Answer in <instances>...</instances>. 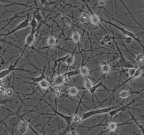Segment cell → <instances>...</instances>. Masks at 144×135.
<instances>
[{
    "instance_id": "cell-12",
    "label": "cell",
    "mask_w": 144,
    "mask_h": 135,
    "mask_svg": "<svg viewBox=\"0 0 144 135\" xmlns=\"http://www.w3.org/2000/svg\"><path fill=\"white\" fill-rule=\"evenodd\" d=\"M114 39H115L114 37H111L108 34H106V35L99 41V43L102 46H107L108 44H111V41L113 40Z\"/></svg>"
},
{
    "instance_id": "cell-37",
    "label": "cell",
    "mask_w": 144,
    "mask_h": 135,
    "mask_svg": "<svg viewBox=\"0 0 144 135\" xmlns=\"http://www.w3.org/2000/svg\"><path fill=\"white\" fill-rule=\"evenodd\" d=\"M4 125H5V124H4ZM6 128L8 129V130H9V132L11 133V134L14 135V134H13V131H11V130H10V129H9V128H8V127L6 126Z\"/></svg>"
},
{
    "instance_id": "cell-28",
    "label": "cell",
    "mask_w": 144,
    "mask_h": 135,
    "mask_svg": "<svg viewBox=\"0 0 144 135\" xmlns=\"http://www.w3.org/2000/svg\"><path fill=\"white\" fill-rule=\"evenodd\" d=\"M120 1L121 2H122V4H123V6H124V8H125V9H126V11H127L129 12V14L130 16H131V17H132V18H133V20H134V21H135V23H136V24H138V25H139V26L141 27V28H143V27L142 26V25H140V24L138 23V21H136V20L135 18H134V16H133V15H132V12L130 11V10H129V9H128V8H127V6H126V4H125L124 3V2H123V1H122V0H120Z\"/></svg>"
},
{
    "instance_id": "cell-27",
    "label": "cell",
    "mask_w": 144,
    "mask_h": 135,
    "mask_svg": "<svg viewBox=\"0 0 144 135\" xmlns=\"http://www.w3.org/2000/svg\"><path fill=\"white\" fill-rule=\"evenodd\" d=\"M135 61L138 64H143L144 62V56L143 53H138L134 56Z\"/></svg>"
},
{
    "instance_id": "cell-11",
    "label": "cell",
    "mask_w": 144,
    "mask_h": 135,
    "mask_svg": "<svg viewBox=\"0 0 144 135\" xmlns=\"http://www.w3.org/2000/svg\"><path fill=\"white\" fill-rule=\"evenodd\" d=\"M37 31H33L31 30V32H30L29 34L27 35L25 37V48L24 50L27 47H30L32 46V44L34 43L35 39V33ZM23 50V51H24Z\"/></svg>"
},
{
    "instance_id": "cell-7",
    "label": "cell",
    "mask_w": 144,
    "mask_h": 135,
    "mask_svg": "<svg viewBox=\"0 0 144 135\" xmlns=\"http://www.w3.org/2000/svg\"><path fill=\"white\" fill-rule=\"evenodd\" d=\"M133 102H134V101H131L129 103H128V104L126 105V106H122V107L118 106V108H116V109H112V110H111V111L108 113L110 117H113L114 116H115V115H116L118 114V113H122V112L127 111L128 109H132V108H131V107H129V106L132 104Z\"/></svg>"
},
{
    "instance_id": "cell-14",
    "label": "cell",
    "mask_w": 144,
    "mask_h": 135,
    "mask_svg": "<svg viewBox=\"0 0 144 135\" xmlns=\"http://www.w3.org/2000/svg\"><path fill=\"white\" fill-rule=\"evenodd\" d=\"M75 49H76V48L75 49V50L72 52V53L70 54L69 56L67 58V59L65 60V63L67 65L68 68L73 65V64L75 63Z\"/></svg>"
},
{
    "instance_id": "cell-31",
    "label": "cell",
    "mask_w": 144,
    "mask_h": 135,
    "mask_svg": "<svg viewBox=\"0 0 144 135\" xmlns=\"http://www.w3.org/2000/svg\"><path fill=\"white\" fill-rule=\"evenodd\" d=\"M53 94H54V97H55V99H56V101L57 99L59 98V97H61V89H56V90L54 91V93H53Z\"/></svg>"
},
{
    "instance_id": "cell-32",
    "label": "cell",
    "mask_w": 144,
    "mask_h": 135,
    "mask_svg": "<svg viewBox=\"0 0 144 135\" xmlns=\"http://www.w3.org/2000/svg\"><path fill=\"white\" fill-rule=\"evenodd\" d=\"M13 94V91L11 89H6L5 90V96H7V97H12Z\"/></svg>"
},
{
    "instance_id": "cell-10",
    "label": "cell",
    "mask_w": 144,
    "mask_h": 135,
    "mask_svg": "<svg viewBox=\"0 0 144 135\" xmlns=\"http://www.w3.org/2000/svg\"><path fill=\"white\" fill-rule=\"evenodd\" d=\"M66 79L67 78L63 75V74L59 73L55 77L54 80L52 82V85L51 86V87H59V86L63 85L65 82Z\"/></svg>"
},
{
    "instance_id": "cell-19",
    "label": "cell",
    "mask_w": 144,
    "mask_h": 135,
    "mask_svg": "<svg viewBox=\"0 0 144 135\" xmlns=\"http://www.w3.org/2000/svg\"><path fill=\"white\" fill-rule=\"evenodd\" d=\"M90 18V14L88 13L84 12L82 13V14L80 16V17L79 18V21L81 23H87Z\"/></svg>"
},
{
    "instance_id": "cell-33",
    "label": "cell",
    "mask_w": 144,
    "mask_h": 135,
    "mask_svg": "<svg viewBox=\"0 0 144 135\" xmlns=\"http://www.w3.org/2000/svg\"><path fill=\"white\" fill-rule=\"evenodd\" d=\"M5 90H6V89L5 87H4V86L0 87V95L5 96Z\"/></svg>"
},
{
    "instance_id": "cell-22",
    "label": "cell",
    "mask_w": 144,
    "mask_h": 135,
    "mask_svg": "<svg viewBox=\"0 0 144 135\" xmlns=\"http://www.w3.org/2000/svg\"><path fill=\"white\" fill-rule=\"evenodd\" d=\"M44 79H47L46 77H45V68H44L43 73H42L39 76L36 77H31V78H30V79L32 80V82H33V83H39L41 80Z\"/></svg>"
},
{
    "instance_id": "cell-23",
    "label": "cell",
    "mask_w": 144,
    "mask_h": 135,
    "mask_svg": "<svg viewBox=\"0 0 144 135\" xmlns=\"http://www.w3.org/2000/svg\"><path fill=\"white\" fill-rule=\"evenodd\" d=\"M39 86L41 87V89H47L51 87L50 82H49L47 79H44L41 80L40 82H39Z\"/></svg>"
},
{
    "instance_id": "cell-4",
    "label": "cell",
    "mask_w": 144,
    "mask_h": 135,
    "mask_svg": "<svg viewBox=\"0 0 144 135\" xmlns=\"http://www.w3.org/2000/svg\"><path fill=\"white\" fill-rule=\"evenodd\" d=\"M27 11V18L23 20V21H21L20 23L18 24L17 26L14 29H13L11 31H10L7 34H2V35H4V36H9L10 35H11V34H13L14 32H17L18 30H23L24 28H25L29 26V22H30V14L28 11Z\"/></svg>"
},
{
    "instance_id": "cell-20",
    "label": "cell",
    "mask_w": 144,
    "mask_h": 135,
    "mask_svg": "<svg viewBox=\"0 0 144 135\" xmlns=\"http://www.w3.org/2000/svg\"><path fill=\"white\" fill-rule=\"evenodd\" d=\"M56 42H57V40L55 38V37L52 35V32H51V35L49 36V37L47 39V45H48L49 47H54V46H56Z\"/></svg>"
},
{
    "instance_id": "cell-15",
    "label": "cell",
    "mask_w": 144,
    "mask_h": 135,
    "mask_svg": "<svg viewBox=\"0 0 144 135\" xmlns=\"http://www.w3.org/2000/svg\"><path fill=\"white\" fill-rule=\"evenodd\" d=\"M29 25L31 27V28H32V30H33V31H37V27H38L39 25V23L38 21H37V19L35 18V17L34 15H33V17L31 18V20L30 21Z\"/></svg>"
},
{
    "instance_id": "cell-17",
    "label": "cell",
    "mask_w": 144,
    "mask_h": 135,
    "mask_svg": "<svg viewBox=\"0 0 144 135\" xmlns=\"http://www.w3.org/2000/svg\"><path fill=\"white\" fill-rule=\"evenodd\" d=\"M141 91H143V89L141 90L140 91H134V92H130V91H126V90H123V91L120 92L119 97L122 98V99H126V98H128V97H129L131 94H134V93H135V94H139Z\"/></svg>"
},
{
    "instance_id": "cell-3",
    "label": "cell",
    "mask_w": 144,
    "mask_h": 135,
    "mask_svg": "<svg viewBox=\"0 0 144 135\" xmlns=\"http://www.w3.org/2000/svg\"><path fill=\"white\" fill-rule=\"evenodd\" d=\"M100 20H102V21H103V22H105V23H107L110 24V25H112V26L115 27V28H116L117 29H118L120 32H122V33H123L124 35L127 36V37H132V38L133 39H134V40H136V41L137 42H138L139 44H141V47H143V42L139 39L136 37V36L135 35V34H134L132 32H131L130 30H129L128 29H126V28H124V27H121V26H118V25H115V24L112 23H111V22H110V21H106V20H104V19H100Z\"/></svg>"
},
{
    "instance_id": "cell-5",
    "label": "cell",
    "mask_w": 144,
    "mask_h": 135,
    "mask_svg": "<svg viewBox=\"0 0 144 135\" xmlns=\"http://www.w3.org/2000/svg\"><path fill=\"white\" fill-rule=\"evenodd\" d=\"M128 125V124H132L131 123H128V122H125V123H123L122 124H118L117 123H115L114 121H112V122H110L108 125H107V128H106V130L105 131H103V132H101L99 134H98L97 135H101L103 134H105L106 132H115L117 129H118V127L120 126H123L124 125Z\"/></svg>"
},
{
    "instance_id": "cell-16",
    "label": "cell",
    "mask_w": 144,
    "mask_h": 135,
    "mask_svg": "<svg viewBox=\"0 0 144 135\" xmlns=\"http://www.w3.org/2000/svg\"><path fill=\"white\" fill-rule=\"evenodd\" d=\"M127 111H128V113H129V115H131V117H132V120H134V123L138 126V127L140 129V130H141V133H142V134H143V123L142 122H139V121H138L136 119L135 117H134V116L133 115L132 113H131V112L129 111V109L127 110Z\"/></svg>"
},
{
    "instance_id": "cell-30",
    "label": "cell",
    "mask_w": 144,
    "mask_h": 135,
    "mask_svg": "<svg viewBox=\"0 0 144 135\" xmlns=\"http://www.w3.org/2000/svg\"><path fill=\"white\" fill-rule=\"evenodd\" d=\"M69 55H70V54H68V55H65V56H63L61 58H59V59H56V62L59 63H65V60L67 59V58L69 56Z\"/></svg>"
},
{
    "instance_id": "cell-24",
    "label": "cell",
    "mask_w": 144,
    "mask_h": 135,
    "mask_svg": "<svg viewBox=\"0 0 144 135\" xmlns=\"http://www.w3.org/2000/svg\"><path fill=\"white\" fill-rule=\"evenodd\" d=\"M72 40L76 44H79V42L81 40V36L79 34V32L75 31V30H73V32L72 35Z\"/></svg>"
},
{
    "instance_id": "cell-6",
    "label": "cell",
    "mask_w": 144,
    "mask_h": 135,
    "mask_svg": "<svg viewBox=\"0 0 144 135\" xmlns=\"http://www.w3.org/2000/svg\"><path fill=\"white\" fill-rule=\"evenodd\" d=\"M26 113H25L23 115H21V122L18 125V135H23L27 131V129H29V123L28 122L25 120L23 118V116Z\"/></svg>"
},
{
    "instance_id": "cell-1",
    "label": "cell",
    "mask_w": 144,
    "mask_h": 135,
    "mask_svg": "<svg viewBox=\"0 0 144 135\" xmlns=\"http://www.w3.org/2000/svg\"><path fill=\"white\" fill-rule=\"evenodd\" d=\"M118 106H111V107L110 106V107L103 108V109H94V110H91V111H89L82 113L81 114L75 113V114L72 115V116H73V124L72 125L73 126L75 124L82 123V121L85 120L87 119H88V118L92 117V116H94V115L104 114V113H108L111 110L118 108Z\"/></svg>"
},
{
    "instance_id": "cell-29",
    "label": "cell",
    "mask_w": 144,
    "mask_h": 135,
    "mask_svg": "<svg viewBox=\"0 0 144 135\" xmlns=\"http://www.w3.org/2000/svg\"><path fill=\"white\" fill-rule=\"evenodd\" d=\"M136 69H137V68H136V67H133V68H128V70H127V73H128V75H129V77H133V75H134V73H135Z\"/></svg>"
},
{
    "instance_id": "cell-35",
    "label": "cell",
    "mask_w": 144,
    "mask_h": 135,
    "mask_svg": "<svg viewBox=\"0 0 144 135\" xmlns=\"http://www.w3.org/2000/svg\"><path fill=\"white\" fill-rule=\"evenodd\" d=\"M98 3L100 4L101 6H103L106 3V0H98Z\"/></svg>"
},
{
    "instance_id": "cell-25",
    "label": "cell",
    "mask_w": 144,
    "mask_h": 135,
    "mask_svg": "<svg viewBox=\"0 0 144 135\" xmlns=\"http://www.w3.org/2000/svg\"><path fill=\"white\" fill-rule=\"evenodd\" d=\"M79 73H80V75H82L83 77H88L89 75L90 74V71H89V69L87 67H86V66L82 65V67L79 68Z\"/></svg>"
},
{
    "instance_id": "cell-38",
    "label": "cell",
    "mask_w": 144,
    "mask_h": 135,
    "mask_svg": "<svg viewBox=\"0 0 144 135\" xmlns=\"http://www.w3.org/2000/svg\"><path fill=\"white\" fill-rule=\"evenodd\" d=\"M5 101H0V106H1V104H2V103H5Z\"/></svg>"
},
{
    "instance_id": "cell-26",
    "label": "cell",
    "mask_w": 144,
    "mask_h": 135,
    "mask_svg": "<svg viewBox=\"0 0 144 135\" xmlns=\"http://www.w3.org/2000/svg\"><path fill=\"white\" fill-rule=\"evenodd\" d=\"M84 77V89L86 91H89V90L92 87L93 83L91 81V79L89 78V77Z\"/></svg>"
},
{
    "instance_id": "cell-18",
    "label": "cell",
    "mask_w": 144,
    "mask_h": 135,
    "mask_svg": "<svg viewBox=\"0 0 144 135\" xmlns=\"http://www.w3.org/2000/svg\"><path fill=\"white\" fill-rule=\"evenodd\" d=\"M80 75L79 68L75 69V70H73V71H68V72H66V73L63 74V75H64L67 79L69 78V77H74L75 76V75Z\"/></svg>"
},
{
    "instance_id": "cell-9",
    "label": "cell",
    "mask_w": 144,
    "mask_h": 135,
    "mask_svg": "<svg viewBox=\"0 0 144 135\" xmlns=\"http://www.w3.org/2000/svg\"><path fill=\"white\" fill-rule=\"evenodd\" d=\"M103 77H104V75L103 76L101 77V78H100V82H99V80L98 81H97V82H96L94 85H93V86H92V87H91L89 90V91L91 93V97H92V101H94V97L95 96V94H96V91H97V89L99 87H103V88H105L107 90V91H108V88L106 87V86L103 85V80H102V79L103 78Z\"/></svg>"
},
{
    "instance_id": "cell-13",
    "label": "cell",
    "mask_w": 144,
    "mask_h": 135,
    "mask_svg": "<svg viewBox=\"0 0 144 135\" xmlns=\"http://www.w3.org/2000/svg\"><path fill=\"white\" fill-rule=\"evenodd\" d=\"M100 68L101 71L103 72V73L104 74H107L110 72L111 71V68H110V65L108 63L107 61H102L100 62Z\"/></svg>"
},
{
    "instance_id": "cell-36",
    "label": "cell",
    "mask_w": 144,
    "mask_h": 135,
    "mask_svg": "<svg viewBox=\"0 0 144 135\" xmlns=\"http://www.w3.org/2000/svg\"><path fill=\"white\" fill-rule=\"evenodd\" d=\"M0 42H3V43H8V44H11V45H13V46H15L14 44H12V43H11V42H7V41H6L4 39H3V38H0Z\"/></svg>"
},
{
    "instance_id": "cell-2",
    "label": "cell",
    "mask_w": 144,
    "mask_h": 135,
    "mask_svg": "<svg viewBox=\"0 0 144 135\" xmlns=\"http://www.w3.org/2000/svg\"><path fill=\"white\" fill-rule=\"evenodd\" d=\"M44 102L47 103L48 106H50L51 109L53 110V113L51 115H56L57 116L61 117V118H63V119L65 121V123H66V124H67L66 128H65V129L64 130V131H63V132H62L61 134H59V135H64L65 133H67V132H68L69 129H70L71 127H73V125H72V124H73V116H72V115H67L63 114V113H60V112H59L58 111H57L56 106V108L54 109L53 106L51 105L50 103H47V101H44Z\"/></svg>"
},
{
    "instance_id": "cell-21",
    "label": "cell",
    "mask_w": 144,
    "mask_h": 135,
    "mask_svg": "<svg viewBox=\"0 0 144 135\" xmlns=\"http://www.w3.org/2000/svg\"><path fill=\"white\" fill-rule=\"evenodd\" d=\"M68 94L71 97H76L79 94V89L75 86L70 87V88L68 89Z\"/></svg>"
},
{
    "instance_id": "cell-34",
    "label": "cell",
    "mask_w": 144,
    "mask_h": 135,
    "mask_svg": "<svg viewBox=\"0 0 144 135\" xmlns=\"http://www.w3.org/2000/svg\"><path fill=\"white\" fill-rule=\"evenodd\" d=\"M124 40H125V42H126L127 44H130L133 41V39L132 37H127L126 36V37L124 38Z\"/></svg>"
},
{
    "instance_id": "cell-8",
    "label": "cell",
    "mask_w": 144,
    "mask_h": 135,
    "mask_svg": "<svg viewBox=\"0 0 144 135\" xmlns=\"http://www.w3.org/2000/svg\"><path fill=\"white\" fill-rule=\"evenodd\" d=\"M143 67H141V68H137L136 69V71L135 73H134V75H133V77H129L128 79H126V81H124V82H123V83H122L121 85H120L119 86H118V87H116L113 90H112V92H115L118 89H119L120 87H121L122 86L124 85H126V83H128V82H129V81H131V80H132V79H136V78H138V77H139L141 76V75H142V73H143Z\"/></svg>"
}]
</instances>
